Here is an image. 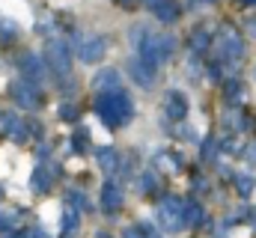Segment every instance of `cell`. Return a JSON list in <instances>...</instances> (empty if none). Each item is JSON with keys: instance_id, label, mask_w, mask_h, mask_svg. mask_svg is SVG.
Masks as SVG:
<instances>
[{"instance_id": "2", "label": "cell", "mask_w": 256, "mask_h": 238, "mask_svg": "<svg viewBox=\"0 0 256 238\" xmlns=\"http://www.w3.org/2000/svg\"><path fill=\"white\" fill-rule=\"evenodd\" d=\"M45 66L54 72V74H68L72 72V51H68V45L60 42V39H51L48 45H45Z\"/></svg>"}, {"instance_id": "20", "label": "cell", "mask_w": 256, "mask_h": 238, "mask_svg": "<svg viewBox=\"0 0 256 238\" xmlns=\"http://www.w3.org/2000/svg\"><path fill=\"white\" fill-rule=\"evenodd\" d=\"M98 238H110V236H98Z\"/></svg>"}, {"instance_id": "7", "label": "cell", "mask_w": 256, "mask_h": 238, "mask_svg": "<svg viewBox=\"0 0 256 238\" xmlns=\"http://www.w3.org/2000/svg\"><path fill=\"white\" fill-rule=\"evenodd\" d=\"M45 60H39L36 54H24L21 57V74H24V80H30V84H36V80H42L45 78Z\"/></svg>"}, {"instance_id": "12", "label": "cell", "mask_w": 256, "mask_h": 238, "mask_svg": "<svg viewBox=\"0 0 256 238\" xmlns=\"http://www.w3.org/2000/svg\"><path fill=\"white\" fill-rule=\"evenodd\" d=\"M96 161H98V167H102L104 173H114V170L120 167V155H116V149H110V146H102V149L96 152Z\"/></svg>"}, {"instance_id": "1", "label": "cell", "mask_w": 256, "mask_h": 238, "mask_svg": "<svg viewBox=\"0 0 256 238\" xmlns=\"http://www.w3.org/2000/svg\"><path fill=\"white\" fill-rule=\"evenodd\" d=\"M96 114L98 119H104L108 125H128L134 116V104L128 98V92L116 90V92H102L96 98Z\"/></svg>"}, {"instance_id": "5", "label": "cell", "mask_w": 256, "mask_h": 238, "mask_svg": "<svg viewBox=\"0 0 256 238\" xmlns=\"http://www.w3.org/2000/svg\"><path fill=\"white\" fill-rule=\"evenodd\" d=\"M15 102L24 108V110H36L39 108V90L30 84V80H21V84H15Z\"/></svg>"}, {"instance_id": "15", "label": "cell", "mask_w": 256, "mask_h": 238, "mask_svg": "<svg viewBox=\"0 0 256 238\" xmlns=\"http://www.w3.org/2000/svg\"><path fill=\"white\" fill-rule=\"evenodd\" d=\"M15 33H18V24L0 15V36H15Z\"/></svg>"}, {"instance_id": "14", "label": "cell", "mask_w": 256, "mask_h": 238, "mask_svg": "<svg viewBox=\"0 0 256 238\" xmlns=\"http://www.w3.org/2000/svg\"><path fill=\"white\" fill-rule=\"evenodd\" d=\"M63 230H66V232H74V230H78V212H74V208H68V212H66Z\"/></svg>"}, {"instance_id": "6", "label": "cell", "mask_w": 256, "mask_h": 238, "mask_svg": "<svg viewBox=\"0 0 256 238\" xmlns=\"http://www.w3.org/2000/svg\"><path fill=\"white\" fill-rule=\"evenodd\" d=\"M92 90L96 92H116L120 90V72L116 68H102L92 74Z\"/></svg>"}, {"instance_id": "19", "label": "cell", "mask_w": 256, "mask_h": 238, "mask_svg": "<svg viewBox=\"0 0 256 238\" xmlns=\"http://www.w3.org/2000/svg\"><path fill=\"white\" fill-rule=\"evenodd\" d=\"M122 238H137V230H126V236Z\"/></svg>"}, {"instance_id": "17", "label": "cell", "mask_w": 256, "mask_h": 238, "mask_svg": "<svg viewBox=\"0 0 256 238\" xmlns=\"http://www.w3.org/2000/svg\"><path fill=\"white\" fill-rule=\"evenodd\" d=\"M72 143H74V149H78V152H84V149H86V131L80 128V131L74 134V140H72Z\"/></svg>"}, {"instance_id": "11", "label": "cell", "mask_w": 256, "mask_h": 238, "mask_svg": "<svg viewBox=\"0 0 256 238\" xmlns=\"http://www.w3.org/2000/svg\"><path fill=\"white\" fill-rule=\"evenodd\" d=\"M164 108H167V116H173V119H182L188 114V102L182 98V92H167Z\"/></svg>"}, {"instance_id": "3", "label": "cell", "mask_w": 256, "mask_h": 238, "mask_svg": "<svg viewBox=\"0 0 256 238\" xmlns=\"http://www.w3.org/2000/svg\"><path fill=\"white\" fill-rule=\"evenodd\" d=\"M104 45L108 42L102 36H90V33H84V36L74 39V51H78L80 62H86V66H92V62H98V60L104 57V51H108Z\"/></svg>"}, {"instance_id": "9", "label": "cell", "mask_w": 256, "mask_h": 238, "mask_svg": "<svg viewBox=\"0 0 256 238\" xmlns=\"http://www.w3.org/2000/svg\"><path fill=\"white\" fill-rule=\"evenodd\" d=\"M54 176H57V167H54V164H39V167L33 170V178H30L33 190H48L51 182H54Z\"/></svg>"}, {"instance_id": "13", "label": "cell", "mask_w": 256, "mask_h": 238, "mask_svg": "<svg viewBox=\"0 0 256 238\" xmlns=\"http://www.w3.org/2000/svg\"><path fill=\"white\" fill-rule=\"evenodd\" d=\"M155 6V12H158V18H164V21H173L176 18V12H173V6L164 0V3H152Z\"/></svg>"}, {"instance_id": "8", "label": "cell", "mask_w": 256, "mask_h": 238, "mask_svg": "<svg viewBox=\"0 0 256 238\" xmlns=\"http://www.w3.org/2000/svg\"><path fill=\"white\" fill-rule=\"evenodd\" d=\"M120 206H122V188H120L116 182H108L104 190H102V208H104L108 214H114Z\"/></svg>"}, {"instance_id": "18", "label": "cell", "mask_w": 256, "mask_h": 238, "mask_svg": "<svg viewBox=\"0 0 256 238\" xmlns=\"http://www.w3.org/2000/svg\"><path fill=\"white\" fill-rule=\"evenodd\" d=\"M60 119L74 122V119H78V110H74V108H68V104H63V108H60Z\"/></svg>"}, {"instance_id": "10", "label": "cell", "mask_w": 256, "mask_h": 238, "mask_svg": "<svg viewBox=\"0 0 256 238\" xmlns=\"http://www.w3.org/2000/svg\"><path fill=\"white\" fill-rule=\"evenodd\" d=\"M158 220H161V226L164 230H179V218H176V202L173 200H167V202H161L158 206Z\"/></svg>"}, {"instance_id": "16", "label": "cell", "mask_w": 256, "mask_h": 238, "mask_svg": "<svg viewBox=\"0 0 256 238\" xmlns=\"http://www.w3.org/2000/svg\"><path fill=\"white\" fill-rule=\"evenodd\" d=\"M68 200H72L78 208H90V202H86V196H84L80 190H68Z\"/></svg>"}, {"instance_id": "4", "label": "cell", "mask_w": 256, "mask_h": 238, "mask_svg": "<svg viewBox=\"0 0 256 238\" xmlns=\"http://www.w3.org/2000/svg\"><path fill=\"white\" fill-rule=\"evenodd\" d=\"M128 72H131V78H134L140 86H152V84H155V66H152L149 60L134 57L131 62H128Z\"/></svg>"}]
</instances>
